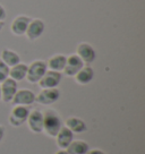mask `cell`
<instances>
[{
    "label": "cell",
    "instance_id": "cell-1",
    "mask_svg": "<svg viewBox=\"0 0 145 154\" xmlns=\"http://www.w3.org/2000/svg\"><path fill=\"white\" fill-rule=\"evenodd\" d=\"M63 120L59 113L53 109H47L43 112V131L50 137H56L60 128L63 127Z\"/></svg>",
    "mask_w": 145,
    "mask_h": 154
},
{
    "label": "cell",
    "instance_id": "cell-2",
    "mask_svg": "<svg viewBox=\"0 0 145 154\" xmlns=\"http://www.w3.org/2000/svg\"><path fill=\"white\" fill-rule=\"evenodd\" d=\"M48 70L47 61L44 60H34L27 66V74L26 79L31 84H36L40 82V79L43 77L45 72Z\"/></svg>",
    "mask_w": 145,
    "mask_h": 154
},
{
    "label": "cell",
    "instance_id": "cell-3",
    "mask_svg": "<svg viewBox=\"0 0 145 154\" xmlns=\"http://www.w3.org/2000/svg\"><path fill=\"white\" fill-rule=\"evenodd\" d=\"M29 106H14V108L11 109L9 113V118L8 121L11 126L14 127H20L23 124L26 122L27 117L29 115Z\"/></svg>",
    "mask_w": 145,
    "mask_h": 154
},
{
    "label": "cell",
    "instance_id": "cell-4",
    "mask_svg": "<svg viewBox=\"0 0 145 154\" xmlns=\"http://www.w3.org/2000/svg\"><path fill=\"white\" fill-rule=\"evenodd\" d=\"M44 31H45V23L43 20L40 18H32L25 32V36L29 41H36L42 36Z\"/></svg>",
    "mask_w": 145,
    "mask_h": 154
},
{
    "label": "cell",
    "instance_id": "cell-5",
    "mask_svg": "<svg viewBox=\"0 0 145 154\" xmlns=\"http://www.w3.org/2000/svg\"><path fill=\"white\" fill-rule=\"evenodd\" d=\"M60 97V91L58 88H42L38 95H35V102L42 106H51Z\"/></svg>",
    "mask_w": 145,
    "mask_h": 154
},
{
    "label": "cell",
    "instance_id": "cell-6",
    "mask_svg": "<svg viewBox=\"0 0 145 154\" xmlns=\"http://www.w3.org/2000/svg\"><path fill=\"white\" fill-rule=\"evenodd\" d=\"M27 127L34 134H41L43 133V112L41 110H32L29 111L27 117Z\"/></svg>",
    "mask_w": 145,
    "mask_h": 154
},
{
    "label": "cell",
    "instance_id": "cell-7",
    "mask_svg": "<svg viewBox=\"0 0 145 154\" xmlns=\"http://www.w3.org/2000/svg\"><path fill=\"white\" fill-rule=\"evenodd\" d=\"M34 102H35V93L27 88H22V90H17L10 103L13 106H32Z\"/></svg>",
    "mask_w": 145,
    "mask_h": 154
},
{
    "label": "cell",
    "instance_id": "cell-8",
    "mask_svg": "<svg viewBox=\"0 0 145 154\" xmlns=\"http://www.w3.org/2000/svg\"><path fill=\"white\" fill-rule=\"evenodd\" d=\"M0 88H1V101L9 103L18 90V83L8 77L6 81L0 84Z\"/></svg>",
    "mask_w": 145,
    "mask_h": 154
},
{
    "label": "cell",
    "instance_id": "cell-9",
    "mask_svg": "<svg viewBox=\"0 0 145 154\" xmlns=\"http://www.w3.org/2000/svg\"><path fill=\"white\" fill-rule=\"evenodd\" d=\"M76 54L81 58L84 65H91L97 58V52L92 45L87 42H82L77 45Z\"/></svg>",
    "mask_w": 145,
    "mask_h": 154
},
{
    "label": "cell",
    "instance_id": "cell-10",
    "mask_svg": "<svg viewBox=\"0 0 145 154\" xmlns=\"http://www.w3.org/2000/svg\"><path fill=\"white\" fill-rule=\"evenodd\" d=\"M61 78H63L61 72L48 69L38 84L41 88H56L61 82Z\"/></svg>",
    "mask_w": 145,
    "mask_h": 154
},
{
    "label": "cell",
    "instance_id": "cell-11",
    "mask_svg": "<svg viewBox=\"0 0 145 154\" xmlns=\"http://www.w3.org/2000/svg\"><path fill=\"white\" fill-rule=\"evenodd\" d=\"M83 66H84V63L81 60V58L78 57L76 53H74V54H70V56L67 57L66 65H65V68H63V72L66 76L74 77L82 69Z\"/></svg>",
    "mask_w": 145,
    "mask_h": 154
},
{
    "label": "cell",
    "instance_id": "cell-12",
    "mask_svg": "<svg viewBox=\"0 0 145 154\" xmlns=\"http://www.w3.org/2000/svg\"><path fill=\"white\" fill-rule=\"evenodd\" d=\"M31 17L26 16V15H18L14 18L10 25V32L16 35V36H22L25 35V32L27 29L29 22H31Z\"/></svg>",
    "mask_w": 145,
    "mask_h": 154
},
{
    "label": "cell",
    "instance_id": "cell-13",
    "mask_svg": "<svg viewBox=\"0 0 145 154\" xmlns=\"http://www.w3.org/2000/svg\"><path fill=\"white\" fill-rule=\"evenodd\" d=\"M56 142L60 149H66L69 146V144L74 140V133L69 130L66 126H63L58 134L56 135Z\"/></svg>",
    "mask_w": 145,
    "mask_h": 154
},
{
    "label": "cell",
    "instance_id": "cell-14",
    "mask_svg": "<svg viewBox=\"0 0 145 154\" xmlns=\"http://www.w3.org/2000/svg\"><path fill=\"white\" fill-rule=\"evenodd\" d=\"M65 126L69 130H72L74 134H82L87 130V126L85 121L82 120L78 117H69L65 121Z\"/></svg>",
    "mask_w": 145,
    "mask_h": 154
},
{
    "label": "cell",
    "instance_id": "cell-15",
    "mask_svg": "<svg viewBox=\"0 0 145 154\" xmlns=\"http://www.w3.org/2000/svg\"><path fill=\"white\" fill-rule=\"evenodd\" d=\"M75 81L79 85H86L94 78V70L90 65H84L83 68L75 75Z\"/></svg>",
    "mask_w": 145,
    "mask_h": 154
},
{
    "label": "cell",
    "instance_id": "cell-16",
    "mask_svg": "<svg viewBox=\"0 0 145 154\" xmlns=\"http://www.w3.org/2000/svg\"><path fill=\"white\" fill-rule=\"evenodd\" d=\"M0 60L4 61L10 68L20 63V57L16 51L6 48V49H2V51L0 53Z\"/></svg>",
    "mask_w": 145,
    "mask_h": 154
},
{
    "label": "cell",
    "instance_id": "cell-17",
    "mask_svg": "<svg viewBox=\"0 0 145 154\" xmlns=\"http://www.w3.org/2000/svg\"><path fill=\"white\" fill-rule=\"evenodd\" d=\"M66 60H67L66 56H63V54H54L51 58H49V60L47 61L48 69L49 70L61 72L63 70V68H65Z\"/></svg>",
    "mask_w": 145,
    "mask_h": 154
},
{
    "label": "cell",
    "instance_id": "cell-18",
    "mask_svg": "<svg viewBox=\"0 0 145 154\" xmlns=\"http://www.w3.org/2000/svg\"><path fill=\"white\" fill-rule=\"evenodd\" d=\"M26 74H27V65L26 63H20L9 68V77L17 83L25 79Z\"/></svg>",
    "mask_w": 145,
    "mask_h": 154
},
{
    "label": "cell",
    "instance_id": "cell-19",
    "mask_svg": "<svg viewBox=\"0 0 145 154\" xmlns=\"http://www.w3.org/2000/svg\"><path fill=\"white\" fill-rule=\"evenodd\" d=\"M90 146L85 140H72L66 151L68 154H87Z\"/></svg>",
    "mask_w": 145,
    "mask_h": 154
},
{
    "label": "cell",
    "instance_id": "cell-20",
    "mask_svg": "<svg viewBox=\"0 0 145 154\" xmlns=\"http://www.w3.org/2000/svg\"><path fill=\"white\" fill-rule=\"evenodd\" d=\"M9 77V67L4 61L0 60V84Z\"/></svg>",
    "mask_w": 145,
    "mask_h": 154
},
{
    "label": "cell",
    "instance_id": "cell-21",
    "mask_svg": "<svg viewBox=\"0 0 145 154\" xmlns=\"http://www.w3.org/2000/svg\"><path fill=\"white\" fill-rule=\"evenodd\" d=\"M6 17H7V13H6L5 7H4L2 5H0V20L5 22Z\"/></svg>",
    "mask_w": 145,
    "mask_h": 154
},
{
    "label": "cell",
    "instance_id": "cell-22",
    "mask_svg": "<svg viewBox=\"0 0 145 154\" xmlns=\"http://www.w3.org/2000/svg\"><path fill=\"white\" fill-rule=\"evenodd\" d=\"M87 154H106V153L100 149H88Z\"/></svg>",
    "mask_w": 145,
    "mask_h": 154
},
{
    "label": "cell",
    "instance_id": "cell-23",
    "mask_svg": "<svg viewBox=\"0 0 145 154\" xmlns=\"http://www.w3.org/2000/svg\"><path fill=\"white\" fill-rule=\"evenodd\" d=\"M4 136H5V127L2 125H0V143L4 138Z\"/></svg>",
    "mask_w": 145,
    "mask_h": 154
},
{
    "label": "cell",
    "instance_id": "cell-24",
    "mask_svg": "<svg viewBox=\"0 0 145 154\" xmlns=\"http://www.w3.org/2000/svg\"><path fill=\"white\" fill-rule=\"evenodd\" d=\"M56 154H68V152L66 149H59L58 152H56Z\"/></svg>",
    "mask_w": 145,
    "mask_h": 154
},
{
    "label": "cell",
    "instance_id": "cell-25",
    "mask_svg": "<svg viewBox=\"0 0 145 154\" xmlns=\"http://www.w3.org/2000/svg\"><path fill=\"white\" fill-rule=\"evenodd\" d=\"M4 26H5V22H2V20H0V32L2 31V29H4Z\"/></svg>",
    "mask_w": 145,
    "mask_h": 154
},
{
    "label": "cell",
    "instance_id": "cell-26",
    "mask_svg": "<svg viewBox=\"0 0 145 154\" xmlns=\"http://www.w3.org/2000/svg\"><path fill=\"white\" fill-rule=\"evenodd\" d=\"M0 100H1V88H0Z\"/></svg>",
    "mask_w": 145,
    "mask_h": 154
}]
</instances>
